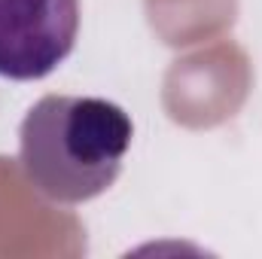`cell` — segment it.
<instances>
[{
  "instance_id": "6da1fadb",
  "label": "cell",
  "mask_w": 262,
  "mask_h": 259,
  "mask_svg": "<svg viewBox=\"0 0 262 259\" xmlns=\"http://www.w3.org/2000/svg\"><path fill=\"white\" fill-rule=\"evenodd\" d=\"M131 137V116L119 104L92 95H46L21 119L18 165L46 201L82 204L116 183Z\"/></svg>"
},
{
  "instance_id": "7a4b0ae2",
  "label": "cell",
  "mask_w": 262,
  "mask_h": 259,
  "mask_svg": "<svg viewBox=\"0 0 262 259\" xmlns=\"http://www.w3.org/2000/svg\"><path fill=\"white\" fill-rule=\"evenodd\" d=\"M79 37V0H0V79L34 82L64 64Z\"/></svg>"
}]
</instances>
